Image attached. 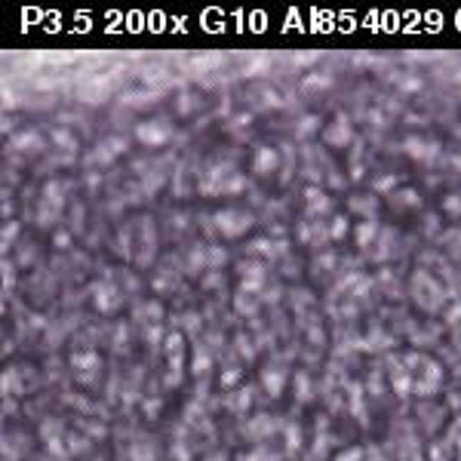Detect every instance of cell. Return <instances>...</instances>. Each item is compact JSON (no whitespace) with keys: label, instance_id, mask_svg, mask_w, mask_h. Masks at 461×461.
<instances>
[{"label":"cell","instance_id":"cell-42","mask_svg":"<svg viewBox=\"0 0 461 461\" xmlns=\"http://www.w3.org/2000/svg\"><path fill=\"white\" fill-rule=\"evenodd\" d=\"M336 461H363V449H347V452H342Z\"/></svg>","mask_w":461,"mask_h":461},{"label":"cell","instance_id":"cell-39","mask_svg":"<svg viewBox=\"0 0 461 461\" xmlns=\"http://www.w3.org/2000/svg\"><path fill=\"white\" fill-rule=\"evenodd\" d=\"M16 234H19V222H12V225H3V250L10 246V240H16Z\"/></svg>","mask_w":461,"mask_h":461},{"label":"cell","instance_id":"cell-28","mask_svg":"<svg viewBox=\"0 0 461 461\" xmlns=\"http://www.w3.org/2000/svg\"><path fill=\"white\" fill-rule=\"evenodd\" d=\"M283 437H286V452H289V455H295L299 446H302V428H299V424H286Z\"/></svg>","mask_w":461,"mask_h":461},{"label":"cell","instance_id":"cell-7","mask_svg":"<svg viewBox=\"0 0 461 461\" xmlns=\"http://www.w3.org/2000/svg\"><path fill=\"white\" fill-rule=\"evenodd\" d=\"M326 216H332V197L323 188H317V184L304 188V218L308 222H320Z\"/></svg>","mask_w":461,"mask_h":461},{"label":"cell","instance_id":"cell-5","mask_svg":"<svg viewBox=\"0 0 461 461\" xmlns=\"http://www.w3.org/2000/svg\"><path fill=\"white\" fill-rule=\"evenodd\" d=\"M412 295L418 299V304H421V308H428V311H437L440 304H443V299H446L443 286H440L434 277H428L424 271L415 274V280H412Z\"/></svg>","mask_w":461,"mask_h":461},{"label":"cell","instance_id":"cell-23","mask_svg":"<svg viewBox=\"0 0 461 461\" xmlns=\"http://www.w3.org/2000/svg\"><path fill=\"white\" fill-rule=\"evenodd\" d=\"M250 403H252V391L250 388H237L228 400H225V406H228V412H234V415H243L246 409H250Z\"/></svg>","mask_w":461,"mask_h":461},{"label":"cell","instance_id":"cell-43","mask_svg":"<svg viewBox=\"0 0 461 461\" xmlns=\"http://www.w3.org/2000/svg\"><path fill=\"white\" fill-rule=\"evenodd\" d=\"M304 394H311V381H308V375H299V400H304Z\"/></svg>","mask_w":461,"mask_h":461},{"label":"cell","instance_id":"cell-3","mask_svg":"<svg viewBox=\"0 0 461 461\" xmlns=\"http://www.w3.org/2000/svg\"><path fill=\"white\" fill-rule=\"evenodd\" d=\"M169 139H173V123L166 117L141 120L136 126V141H141L148 148H163V145H169Z\"/></svg>","mask_w":461,"mask_h":461},{"label":"cell","instance_id":"cell-30","mask_svg":"<svg viewBox=\"0 0 461 461\" xmlns=\"http://www.w3.org/2000/svg\"><path fill=\"white\" fill-rule=\"evenodd\" d=\"M191 369H194V375H203V372H209V369H212V357L203 351V347H197V351H194V363H191Z\"/></svg>","mask_w":461,"mask_h":461},{"label":"cell","instance_id":"cell-37","mask_svg":"<svg viewBox=\"0 0 461 461\" xmlns=\"http://www.w3.org/2000/svg\"><path fill=\"white\" fill-rule=\"evenodd\" d=\"M446 323H449V326H455V323H461V302H455V304H449V311H446Z\"/></svg>","mask_w":461,"mask_h":461},{"label":"cell","instance_id":"cell-34","mask_svg":"<svg viewBox=\"0 0 461 461\" xmlns=\"http://www.w3.org/2000/svg\"><path fill=\"white\" fill-rule=\"evenodd\" d=\"M240 379H243V375H240V369H225V372H222V388H228V391L234 388V391H237Z\"/></svg>","mask_w":461,"mask_h":461},{"label":"cell","instance_id":"cell-33","mask_svg":"<svg viewBox=\"0 0 461 461\" xmlns=\"http://www.w3.org/2000/svg\"><path fill=\"white\" fill-rule=\"evenodd\" d=\"M237 308H240V314H252V311L259 308V299L250 295V293H240L237 295Z\"/></svg>","mask_w":461,"mask_h":461},{"label":"cell","instance_id":"cell-41","mask_svg":"<svg viewBox=\"0 0 461 461\" xmlns=\"http://www.w3.org/2000/svg\"><path fill=\"white\" fill-rule=\"evenodd\" d=\"M53 243H55V250H68V246H71L68 231H59V234H55V237H53Z\"/></svg>","mask_w":461,"mask_h":461},{"label":"cell","instance_id":"cell-35","mask_svg":"<svg viewBox=\"0 0 461 461\" xmlns=\"http://www.w3.org/2000/svg\"><path fill=\"white\" fill-rule=\"evenodd\" d=\"M443 209H446V216H461V197H446Z\"/></svg>","mask_w":461,"mask_h":461},{"label":"cell","instance_id":"cell-12","mask_svg":"<svg viewBox=\"0 0 461 461\" xmlns=\"http://www.w3.org/2000/svg\"><path fill=\"white\" fill-rule=\"evenodd\" d=\"M277 166H280V154H277V148L261 145L259 151L252 154V173L255 175H271Z\"/></svg>","mask_w":461,"mask_h":461},{"label":"cell","instance_id":"cell-31","mask_svg":"<svg viewBox=\"0 0 461 461\" xmlns=\"http://www.w3.org/2000/svg\"><path fill=\"white\" fill-rule=\"evenodd\" d=\"M53 145H55V148H65V151H71V154L77 151V139L71 136L68 130H55V132H53Z\"/></svg>","mask_w":461,"mask_h":461},{"label":"cell","instance_id":"cell-16","mask_svg":"<svg viewBox=\"0 0 461 461\" xmlns=\"http://www.w3.org/2000/svg\"><path fill=\"white\" fill-rule=\"evenodd\" d=\"M123 151H126V141L120 136H111V139H105L96 151H92V160H96V163H111L114 157H120Z\"/></svg>","mask_w":461,"mask_h":461},{"label":"cell","instance_id":"cell-13","mask_svg":"<svg viewBox=\"0 0 461 461\" xmlns=\"http://www.w3.org/2000/svg\"><path fill=\"white\" fill-rule=\"evenodd\" d=\"M286 372L283 369H277V366H265L261 369V388H265V394L268 397H283V391H286Z\"/></svg>","mask_w":461,"mask_h":461},{"label":"cell","instance_id":"cell-17","mask_svg":"<svg viewBox=\"0 0 461 461\" xmlns=\"http://www.w3.org/2000/svg\"><path fill=\"white\" fill-rule=\"evenodd\" d=\"M379 234H381L379 222H375V218H366V222H360L357 228H354V240H357L360 250H369V246L379 240Z\"/></svg>","mask_w":461,"mask_h":461},{"label":"cell","instance_id":"cell-25","mask_svg":"<svg viewBox=\"0 0 461 461\" xmlns=\"http://www.w3.org/2000/svg\"><path fill=\"white\" fill-rule=\"evenodd\" d=\"M317 130H320V117L311 114V117H302L299 120V126H295V136H299V139H311V136H317Z\"/></svg>","mask_w":461,"mask_h":461},{"label":"cell","instance_id":"cell-24","mask_svg":"<svg viewBox=\"0 0 461 461\" xmlns=\"http://www.w3.org/2000/svg\"><path fill=\"white\" fill-rule=\"evenodd\" d=\"M136 320H141V323H151V320H163V308L157 302H145V304H139V311L136 314Z\"/></svg>","mask_w":461,"mask_h":461},{"label":"cell","instance_id":"cell-20","mask_svg":"<svg viewBox=\"0 0 461 461\" xmlns=\"http://www.w3.org/2000/svg\"><path fill=\"white\" fill-rule=\"evenodd\" d=\"M347 207L357 212V216H363V222H366V218H375L379 197H375V194H357V197H351V200H347Z\"/></svg>","mask_w":461,"mask_h":461},{"label":"cell","instance_id":"cell-11","mask_svg":"<svg viewBox=\"0 0 461 461\" xmlns=\"http://www.w3.org/2000/svg\"><path fill=\"white\" fill-rule=\"evenodd\" d=\"M299 240L304 246H323V243H329V225H323V222H304L299 225Z\"/></svg>","mask_w":461,"mask_h":461},{"label":"cell","instance_id":"cell-10","mask_svg":"<svg viewBox=\"0 0 461 461\" xmlns=\"http://www.w3.org/2000/svg\"><path fill=\"white\" fill-rule=\"evenodd\" d=\"M274 430H277V418L268 415V412H261V415H255V418L246 421L243 434H246V440H252V443H261V440H268Z\"/></svg>","mask_w":461,"mask_h":461},{"label":"cell","instance_id":"cell-14","mask_svg":"<svg viewBox=\"0 0 461 461\" xmlns=\"http://www.w3.org/2000/svg\"><path fill=\"white\" fill-rule=\"evenodd\" d=\"M163 347H166V357H169V372H182L184 369V336L182 332H169Z\"/></svg>","mask_w":461,"mask_h":461},{"label":"cell","instance_id":"cell-26","mask_svg":"<svg viewBox=\"0 0 461 461\" xmlns=\"http://www.w3.org/2000/svg\"><path fill=\"white\" fill-rule=\"evenodd\" d=\"M347 234H354L351 231V225H347V218L345 216H332V222H329V240H345Z\"/></svg>","mask_w":461,"mask_h":461},{"label":"cell","instance_id":"cell-19","mask_svg":"<svg viewBox=\"0 0 461 461\" xmlns=\"http://www.w3.org/2000/svg\"><path fill=\"white\" fill-rule=\"evenodd\" d=\"M71 366H74L80 375H87V372L96 375L98 366H102V360H98L96 351H77V354H71Z\"/></svg>","mask_w":461,"mask_h":461},{"label":"cell","instance_id":"cell-15","mask_svg":"<svg viewBox=\"0 0 461 461\" xmlns=\"http://www.w3.org/2000/svg\"><path fill=\"white\" fill-rule=\"evenodd\" d=\"M388 200H391V207L397 212H412V209L421 207V194H418L415 188H409V184H406V188H400V191H394Z\"/></svg>","mask_w":461,"mask_h":461},{"label":"cell","instance_id":"cell-44","mask_svg":"<svg viewBox=\"0 0 461 461\" xmlns=\"http://www.w3.org/2000/svg\"><path fill=\"white\" fill-rule=\"evenodd\" d=\"M203 461H228V455H225V452H212V455H207Z\"/></svg>","mask_w":461,"mask_h":461},{"label":"cell","instance_id":"cell-9","mask_svg":"<svg viewBox=\"0 0 461 461\" xmlns=\"http://www.w3.org/2000/svg\"><path fill=\"white\" fill-rule=\"evenodd\" d=\"M403 151L418 163H434L440 157V141L430 136H406L403 139Z\"/></svg>","mask_w":461,"mask_h":461},{"label":"cell","instance_id":"cell-40","mask_svg":"<svg viewBox=\"0 0 461 461\" xmlns=\"http://www.w3.org/2000/svg\"><path fill=\"white\" fill-rule=\"evenodd\" d=\"M430 461H449V458H446V446L443 443L430 446Z\"/></svg>","mask_w":461,"mask_h":461},{"label":"cell","instance_id":"cell-32","mask_svg":"<svg viewBox=\"0 0 461 461\" xmlns=\"http://www.w3.org/2000/svg\"><path fill=\"white\" fill-rule=\"evenodd\" d=\"M243 191H246V179L240 173L228 175V182L222 184V194H243Z\"/></svg>","mask_w":461,"mask_h":461},{"label":"cell","instance_id":"cell-36","mask_svg":"<svg viewBox=\"0 0 461 461\" xmlns=\"http://www.w3.org/2000/svg\"><path fill=\"white\" fill-rule=\"evenodd\" d=\"M151 446H132V461H154Z\"/></svg>","mask_w":461,"mask_h":461},{"label":"cell","instance_id":"cell-18","mask_svg":"<svg viewBox=\"0 0 461 461\" xmlns=\"http://www.w3.org/2000/svg\"><path fill=\"white\" fill-rule=\"evenodd\" d=\"M391 381H394V391L400 397H409L415 394V379L403 363H394V372H391Z\"/></svg>","mask_w":461,"mask_h":461},{"label":"cell","instance_id":"cell-38","mask_svg":"<svg viewBox=\"0 0 461 461\" xmlns=\"http://www.w3.org/2000/svg\"><path fill=\"white\" fill-rule=\"evenodd\" d=\"M218 286H222V274L218 271H209L203 277V289H218Z\"/></svg>","mask_w":461,"mask_h":461},{"label":"cell","instance_id":"cell-45","mask_svg":"<svg viewBox=\"0 0 461 461\" xmlns=\"http://www.w3.org/2000/svg\"><path fill=\"white\" fill-rule=\"evenodd\" d=\"M458 166H461V157H458Z\"/></svg>","mask_w":461,"mask_h":461},{"label":"cell","instance_id":"cell-6","mask_svg":"<svg viewBox=\"0 0 461 461\" xmlns=\"http://www.w3.org/2000/svg\"><path fill=\"white\" fill-rule=\"evenodd\" d=\"M320 136H323V141L329 148H347L354 141V136H357V132H354V123H351V114L338 111V114L332 117V123L323 126Z\"/></svg>","mask_w":461,"mask_h":461},{"label":"cell","instance_id":"cell-1","mask_svg":"<svg viewBox=\"0 0 461 461\" xmlns=\"http://www.w3.org/2000/svg\"><path fill=\"white\" fill-rule=\"evenodd\" d=\"M403 366L412 372L418 397H434L440 388H443V366H440L437 360L421 357V354H406V357H403Z\"/></svg>","mask_w":461,"mask_h":461},{"label":"cell","instance_id":"cell-27","mask_svg":"<svg viewBox=\"0 0 461 461\" xmlns=\"http://www.w3.org/2000/svg\"><path fill=\"white\" fill-rule=\"evenodd\" d=\"M394 191H397V175H379V179H375L372 182V194L375 197H391L394 194Z\"/></svg>","mask_w":461,"mask_h":461},{"label":"cell","instance_id":"cell-21","mask_svg":"<svg viewBox=\"0 0 461 461\" xmlns=\"http://www.w3.org/2000/svg\"><path fill=\"white\" fill-rule=\"evenodd\" d=\"M250 252H252V255H261V259H277V255L286 252V240H283V243H274V240H268V237L252 240V243H250Z\"/></svg>","mask_w":461,"mask_h":461},{"label":"cell","instance_id":"cell-29","mask_svg":"<svg viewBox=\"0 0 461 461\" xmlns=\"http://www.w3.org/2000/svg\"><path fill=\"white\" fill-rule=\"evenodd\" d=\"M237 461H280V455L277 452H271L268 446H255L252 452H246V455H240Z\"/></svg>","mask_w":461,"mask_h":461},{"label":"cell","instance_id":"cell-4","mask_svg":"<svg viewBox=\"0 0 461 461\" xmlns=\"http://www.w3.org/2000/svg\"><path fill=\"white\" fill-rule=\"evenodd\" d=\"M89 299L96 304V311L102 314H117L123 308V293H120L117 283H108V280H96L89 286Z\"/></svg>","mask_w":461,"mask_h":461},{"label":"cell","instance_id":"cell-2","mask_svg":"<svg viewBox=\"0 0 461 461\" xmlns=\"http://www.w3.org/2000/svg\"><path fill=\"white\" fill-rule=\"evenodd\" d=\"M212 225H216V231L222 234V237L237 240V237H243V234L252 231L255 216L246 212V209H218L216 216H212Z\"/></svg>","mask_w":461,"mask_h":461},{"label":"cell","instance_id":"cell-22","mask_svg":"<svg viewBox=\"0 0 461 461\" xmlns=\"http://www.w3.org/2000/svg\"><path fill=\"white\" fill-rule=\"evenodd\" d=\"M44 148V139H40V132H34V130H25V132H19V136H12V151H40Z\"/></svg>","mask_w":461,"mask_h":461},{"label":"cell","instance_id":"cell-8","mask_svg":"<svg viewBox=\"0 0 461 461\" xmlns=\"http://www.w3.org/2000/svg\"><path fill=\"white\" fill-rule=\"evenodd\" d=\"M237 271H240V293L259 295V289L265 286L268 268L261 265L259 259H250V261H240V265H237Z\"/></svg>","mask_w":461,"mask_h":461}]
</instances>
